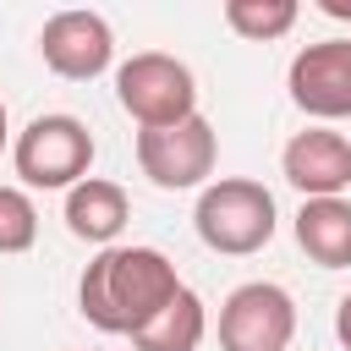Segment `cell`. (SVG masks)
Listing matches in <instances>:
<instances>
[{
	"instance_id": "6da1fadb",
	"label": "cell",
	"mask_w": 351,
	"mask_h": 351,
	"mask_svg": "<svg viewBox=\"0 0 351 351\" xmlns=\"http://www.w3.org/2000/svg\"><path fill=\"white\" fill-rule=\"evenodd\" d=\"M181 296V274L159 247H104L77 280V313L99 335H137Z\"/></svg>"
},
{
	"instance_id": "7a4b0ae2",
	"label": "cell",
	"mask_w": 351,
	"mask_h": 351,
	"mask_svg": "<svg viewBox=\"0 0 351 351\" xmlns=\"http://www.w3.org/2000/svg\"><path fill=\"white\" fill-rule=\"evenodd\" d=\"M274 192L263 181H247V176H225V181H208L197 192V208H192V230L208 252H225V258H252L269 247L274 236Z\"/></svg>"
},
{
	"instance_id": "3957f363",
	"label": "cell",
	"mask_w": 351,
	"mask_h": 351,
	"mask_svg": "<svg viewBox=\"0 0 351 351\" xmlns=\"http://www.w3.org/2000/svg\"><path fill=\"white\" fill-rule=\"evenodd\" d=\"M115 104L143 126H176L186 115H197V77L186 60L165 55V49H143L132 60L115 66Z\"/></svg>"
},
{
	"instance_id": "277c9868",
	"label": "cell",
	"mask_w": 351,
	"mask_h": 351,
	"mask_svg": "<svg viewBox=\"0 0 351 351\" xmlns=\"http://www.w3.org/2000/svg\"><path fill=\"white\" fill-rule=\"evenodd\" d=\"M11 165H16L22 186L71 192L93 170V132L77 115H33L11 143Z\"/></svg>"
},
{
	"instance_id": "5b68a950",
	"label": "cell",
	"mask_w": 351,
	"mask_h": 351,
	"mask_svg": "<svg viewBox=\"0 0 351 351\" xmlns=\"http://www.w3.org/2000/svg\"><path fill=\"white\" fill-rule=\"evenodd\" d=\"M214 159H219V137H214V126H208L203 115H186V121H176V126L137 132V170H143L159 192L208 186Z\"/></svg>"
},
{
	"instance_id": "8992f818",
	"label": "cell",
	"mask_w": 351,
	"mask_h": 351,
	"mask_svg": "<svg viewBox=\"0 0 351 351\" xmlns=\"http://www.w3.org/2000/svg\"><path fill=\"white\" fill-rule=\"evenodd\" d=\"M296 335V302L274 280H247L219 302V351H285Z\"/></svg>"
},
{
	"instance_id": "52a82bcc",
	"label": "cell",
	"mask_w": 351,
	"mask_h": 351,
	"mask_svg": "<svg viewBox=\"0 0 351 351\" xmlns=\"http://www.w3.org/2000/svg\"><path fill=\"white\" fill-rule=\"evenodd\" d=\"M291 104L313 121H351V38H318L291 55Z\"/></svg>"
},
{
	"instance_id": "ba28073f",
	"label": "cell",
	"mask_w": 351,
	"mask_h": 351,
	"mask_svg": "<svg viewBox=\"0 0 351 351\" xmlns=\"http://www.w3.org/2000/svg\"><path fill=\"white\" fill-rule=\"evenodd\" d=\"M38 55L66 82H93L115 60V33L99 11H55L38 27Z\"/></svg>"
},
{
	"instance_id": "9c48e42d",
	"label": "cell",
	"mask_w": 351,
	"mask_h": 351,
	"mask_svg": "<svg viewBox=\"0 0 351 351\" xmlns=\"http://www.w3.org/2000/svg\"><path fill=\"white\" fill-rule=\"evenodd\" d=\"M280 170L302 197H340L351 186V143L329 126H307L285 143Z\"/></svg>"
},
{
	"instance_id": "30bf717a",
	"label": "cell",
	"mask_w": 351,
	"mask_h": 351,
	"mask_svg": "<svg viewBox=\"0 0 351 351\" xmlns=\"http://www.w3.org/2000/svg\"><path fill=\"white\" fill-rule=\"evenodd\" d=\"M132 219V203H126V186L121 181H104V176H88L66 192V230L88 247H115V236L126 230Z\"/></svg>"
},
{
	"instance_id": "8fae6325",
	"label": "cell",
	"mask_w": 351,
	"mask_h": 351,
	"mask_svg": "<svg viewBox=\"0 0 351 351\" xmlns=\"http://www.w3.org/2000/svg\"><path fill=\"white\" fill-rule=\"evenodd\" d=\"M296 247L318 269H351V197H302Z\"/></svg>"
},
{
	"instance_id": "7c38bea8",
	"label": "cell",
	"mask_w": 351,
	"mask_h": 351,
	"mask_svg": "<svg viewBox=\"0 0 351 351\" xmlns=\"http://www.w3.org/2000/svg\"><path fill=\"white\" fill-rule=\"evenodd\" d=\"M203 335H208V313H203V302H197V291H186L181 285V296L148 324V329H137L132 335V351H197L203 346Z\"/></svg>"
},
{
	"instance_id": "4fadbf2b",
	"label": "cell",
	"mask_w": 351,
	"mask_h": 351,
	"mask_svg": "<svg viewBox=\"0 0 351 351\" xmlns=\"http://www.w3.org/2000/svg\"><path fill=\"white\" fill-rule=\"evenodd\" d=\"M225 22H230V33L269 44L296 27V0H225Z\"/></svg>"
},
{
	"instance_id": "5bb4252c",
	"label": "cell",
	"mask_w": 351,
	"mask_h": 351,
	"mask_svg": "<svg viewBox=\"0 0 351 351\" xmlns=\"http://www.w3.org/2000/svg\"><path fill=\"white\" fill-rule=\"evenodd\" d=\"M38 241V208L22 186H0V258H16Z\"/></svg>"
},
{
	"instance_id": "9a60e30c",
	"label": "cell",
	"mask_w": 351,
	"mask_h": 351,
	"mask_svg": "<svg viewBox=\"0 0 351 351\" xmlns=\"http://www.w3.org/2000/svg\"><path fill=\"white\" fill-rule=\"evenodd\" d=\"M335 340L351 351V291L340 296V307H335Z\"/></svg>"
},
{
	"instance_id": "2e32d148",
	"label": "cell",
	"mask_w": 351,
	"mask_h": 351,
	"mask_svg": "<svg viewBox=\"0 0 351 351\" xmlns=\"http://www.w3.org/2000/svg\"><path fill=\"white\" fill-rule=\"evenodd\" d=\"M318 11H324V16H340V22H351V0H318Z\"/></svg>"
},
{
	"instance_id": "e0dca14e",
	"label": "cell",
	"mask_w": 351,
	"mask_h": 351,
	"mask_svg": "<svg viewBox=\"0 0 351 351\" xmlns=\"http://www.w3.org/2000/svg\"><path fill=\"white\" fill-rule=\"evenodd\" d=\"M5 143H11V121H5V99H0V154H5Z\"/></svg>"
}]
</instances>
